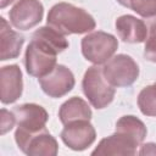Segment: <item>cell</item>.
Wrapping results in <instances>:
<instances>
[{"mask_svg":"<svg viewBox=\"0 0 156 156\" xmlns=\"http://www.w3.org/2000/svg\"><path fill=\"white\" fill-rule=\"evenodd\" d=\"M83 56L94 65L107 62L118 49V40L115 35L96 30L87 34L80 43Z\"/></svg>","mask_w":156,"mask_h":156,"instance_id":"cell-4","label":"cell"},{"mask_svg":"<svg viewBox=\"0 0 156 156\" xmlns=\"http://www.w3.org/2000/svg\"><path fill=\"white\" fill-rule=\"evenodd\" d=\"M119 39L124 43H144L147 38V26L143 20L132 15H123L116 20L115 23Z\"/></svg>","mask_w":156,"mask_h":156,"instance_id":"cell-12","label":"cell"},{"mask_svg":"<svg viewBox=\"0 0 156 156\" xmlns=\"http://www.w3.org/2000/svg\"><path fill=\"white\" fill-rule=\"evenodd\" d=\"M138 106L143 115L156 117V83L140 90L138 95Z\"/></svg>","mask_w":156,"mask_h":156,"instance_id":"cell-18","label":"cell"},{"mask_svg":"<svg viewBox=\"0 0 156 156\" xmlns=\"http://www.w3.org/2000/svg\"><path fill=\"white\" fill-rule=\"evenodd\" d=\"M32 38L34 39H38L43 43H45L46 45L51 46L54 50L57 51V54L65 51L67 48H68V40L66 39V37L57 32L55 28L50 27V26H44V27H40L39 29H37Z\"/></svg>","mask_w":156,"mask_h":156,"instance_id":"cell-17","label":"cell"},{"mask_svg":"<svg viewBox=\"0 0 156 156\" xmlns=\"http://www.w3.org/2000/svg\"><path fill=\"white\" fill-rule=\"evenodd\" d=\"M24 44V37L18 32L11 29L9 22L0 18V60L17 58L21 54V49Z\"/></svg>","mask_w":156,"mask_h":156,"instance_id":"cell-14","label":"cell"},{"mask_svg":"<svg viewBox=\"0 0 156 156\" xmlns=\"http://www.w3.org/2000/svg\"><path fill=\"white\" fill-rule=\"evenodd\" d=\"M139 144H136L134 140L129 139L128 136L116 133L104 138L100 140L98 146L94 149L91 155H122V156H128V155H135L138 151Z\"/></svg>","mask_w":156,"mask_h":156,"instance_id":"cell-13","label":"cell"},{"mask_svg":"<svg viewBox=\"0 0 156 156\" xmlns=\"http://www.w3.org/2000/svg\"><path fill=\"white\" fill-rule=\"evenodd\" d=\"M91 116L93 112L88 102L78 96H73L65 101L58 110V118L63 126L82 119L90 121Z\"/></svg>","mask_w":156,"mask_h":156,"instance_id":"cell-15","label":"cell"},{"mask_svg":"<svg viewBox=\"0 0 156 156\" xmlns=\"http://www.w3.org/2000/svg\"><path fill=\"white\" fill-rule=\"evenodd\" d=\"M46 23L63 35L89 33L96 27V22L90 13L68 2L55 4L49 10Z\"/></svg>","mask_w":156,"mask_h":156,"instance_id":"cell-1","label":"cell"},{"mask_svg":"<svg viewBox=\"0 0 156 156\" xmlns=\"http://www.w3.org/2000/svg\"><path fill=\"white\" fill-rule=\"evenodd\" d=\"M138 155H156V144L155 143H146L140 145V150Z\"/></svg>","mask_w":156,"mask_h":156,"instance_id":"cell-22","label":"cell"},{"mask_svg":"<svg viewBox=\"0 0 156 156\" xmlns=\"http://www.w3.org/2000/svg\"><path fill=\"white\" fill-rule=\"evenodd\" d=\"M0 89L1 102L4 105L17 101L23 91V77L18 65L4 66L0 69Z\"/></svg>","mask_w":156,"mask_h":156,"instance_id":"cell-11","label":"cell"},{"mask_svg":"<svg viewBox=\"0 0 156 156\" xmlns=\"http://www.w3.org/2000/svg\"><path fill=\"white\" fill-rule=\"evenodd\" d=\"M16 117L17 129L23 133H37L45 128L49 119L48 111L38 104H22L12 110Z\"/></svg>","mask_w":156,"mask_h":156,"instance_id":"cell-10","label":"cell"},{"mask_svg":"<svg viewBox=\"0 0 156 156\" xmlns=\"http://www.w3.org/2000/svg\"><path fill=\"white\" fill-rule=\"evenodd\" d=\"M82 89L90 105L96 110L107 107L115 98V87L111 85L104 76L100 65L90 66L83 77Z\"/></svg>","mask_w":156,"mask_h":156,"instance_id":"cell-2","label":"cell"},{"mask_svg":"<svg viewBox=\"0 0 156 156\" xmlns=\"http://www.w3.org/2000/svg\"><path fill=\"white\" fill-rule=\"evenodd\" d=\"M15 140L18 149L29 156H56L58 152V144L46 128L32 134L16 130Z\"/></svg>","mask_w":156,"mask_h":156,"instance_id":"cell-6","label":"cell"},{"mask_svg":"<svg viewBox=\"0 0 156 156\" xmlns=\"http://www.w3.org/2000/svg\"><path fill=\"white\" fill-rule=\"evenodd\" d=\"M44 6L39 0H18L9 12L10 23L20 30H28L40 23Z\"/></svg>","mask_w":156,"mask_h":156,"instance_id":"cell-7","label":"cell"},{"mask_svg":"<svg viewBox=\"0 0 156 156\" xmlns=\"http://www.w3.org/2000/svg\"><path fill=\"white\" fill-rule=\"evenodd\" d=\"M57 51L45 43L32 38L24 52V66L29 76L41 78L49 74L56 63Z\"/></svg>","mask_w":156,"mask_h":156,"instance_id":"cell-3","label":"cell"},{"mask_svg":"<svg viewBox=\"0 0 156 156\" xmlns=\"http://www.w3.org/2000/svg\"><path fill=\"white\" fill-rule=\"evenodd\" d=\"M102 72L107 82L115 88L132 85L139 77V66L133 57L126 54H118L105 62Z\"/></svg>","mask_w":156,"mask_h":156,"instance_id":"cell-5","label":"cell"},{"mask_svg":"<svg viewBox=\"0 0 156 156\" xmlns=\"http://www.w3.org/2000/svg\"><path fill=\"white\" fill-rule=\"evenodd\" d=\"M16 124V117L12 111H7L6 108L1 110V134L7 133Z\"/></svg>","mask_w":156,"mask_h":156,"instance_id":"cell-21","label":"cell"},{"mask_svg":"<svg viewBox=\"0 0 156 156\" xmlns=\"http://www.w3.org/2000/svg\"><path fill=\"white\" fill-rule=\"evenodd\" d=\"M60 136L69 149L74 151H83L93 145L96 139V132L90 121L82 119L65 124Z\"/></svg>","mask_w":156,"mask_h":156,"instance_id":"cell-9","label":"cell"},{"mask_svg":"<svg viewBox=\"0 0 156 156\" xmlns=\"http://www.w3.org/2000/svg\"><path fill=\"white\" fill-rule=\"evenodd\" d=\"M117 2L144 18L156 16V0H117Z\"/></svg>","mask_w":156,"mask_h":156,"instance_id":"cell-19","label":"cell"},{"mask_svg":"<svg viewBox=\"0 0 156 156\" xmlns=\"http://www.w3.org/2000/svg\"><path fill=\"white\" fill-rule=\"evenodd\" d=\"M15 0H0V7L1 9H5L6 6H9L10 4H12Z\"/></svg>","mask_w":156,"mask_h":156,"instance_id":"cell-23","label":"cell"},{"mask_svg":"<svg viewBox=\"0 0 156 156\" xmlns=\"http://www.w3.org/2000/svg\"><path fill=\"white\" fill-rule=\"evenodd\" d=\"M115 132L128 136L129 139L134 140L139 145L143 144V141L147 134V129H146L144 122L132 115L122 116L116 122Z\"/></svg>","mask_w":156,"mask_h":156,"instance_id":"cell-16","label":"cell"},{"mask_svg":"<svg viewBox=\"0 0 156 156\" xmlns=\"http://www.w3.org/2000/svg\"><path fill=\"white\" fill-rule=\"evenodd\" d=\"M144 57L147 61L156 63V33L147 34L144 46Z\"/></svg>","mask_w":156,"mask_h":156,"instance_id":"cell-20","label":"cell"},{"mask_svg":"<svg viewBox=\"0 0 156 156\" xmlns=\"http://www.w3.org/2000/svg\"><path fill=\"white\" fill-rule=\"evenodd\" d=\"M38 80L41 90L48 96L54 99L65 96L73 89L76 84L72 71L65 65H56L49 74L38 78Z\"/></svg>","mask_w":156,"mask_h":156,"instance_id":"cell-8","label":"cell"}]
</instances>
